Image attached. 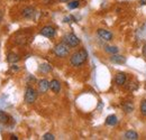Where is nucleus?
<instances>
[{
    "label": "nucleus",
    "instance_id": "1",
    "mask_svg": "<svg viewBox=\"0 0 146 140\" xmlns=\"http://www.w3.org/2000/svg\"><path fill=\"white\" fill-rule=\"evenodd\" d=\"M88 59V52L86 50H80L78 52H75L70 58V63L72 66L79 67L81 65H83L86 63V61Z\"/></svg>",
    "mask_w": 146,
    "mask_h": 140
},
{
    "label": "nucleus",
    "instance_id": "2",
    "mask_svg": "<svg viewBox=\"0 0 146 140\" xmlns=\"http://www.w3.org/2000/svg\"><path fill=\"white\" fill-rule=\"evenodd\" d=\"M70 53V46L66 45L64 42L63 43H60L57 44L54 47V54L57 56V57H66Z\"/></svg>",
    "mask_w": 146,
    "mask_h": 140
},
{
    "label": "nucleus",
    "instance_id": "3",
    "mask_svg": "<svg viewBox=\"0 0 146 140\" xmlns=\"http://www.w3.org/2000/svg\"><path fill=\"white\" fill-rule=\"evenodd\" d=\"M37 99V92L33 88L28 87L25 91V102L27 103H34Z\"/></svg>",
    "mask_w": 146,
    "mask_h": 140
},
{
    "label": "nucleus",
    "instance_id": "4",
    "mask_svg": "<svg viewBox=\"0 0 146 140\" xmlns=\"http://www.w3.org/2000/svg\"><path fill=\"white\" fill-rule=\"evenodd\" d=\"M63 42L66 45H69L70 47H76L80 44V39L74 35V34H68V35H65L64 38H63Z\"/></svg>",
    "mask_w": 146,
    "mask_h": 140
},
{
    "label": "nucleus",
    "instance_id": "5",
    "mask_svg": "<svg viewBox=\"0 0 146 140\" xmlns=\"http://www.w3.org/2000/svg\"><path fill=\"white\" fill-rule=\"evenodd\" d=\"M40 35L45 36V37H48V38H52V37L55 36V29L52 26H45V27L42 28Z\"/></svg>",
    "mask_w": 146,
    "mask_h": 140
},
{
    "label": "nucleus",
    "instance_id": "6",
    "mask_svg": "<svg viewBox=\"0 0 146 140\" xmlns=\"http://www.w3.org/2000/svg\"><path fill=\"white\" fill-rule=\"evenodd\" d=\"M97 34H98V36H99L101 39H104V40H106V42H109V40L112 39V34L110 33L109 30H106V29H98Z\"/></svg>",
    "mask_w": 146,
    "mask_h": 140
},
{
    "label": "nucleus",
    "instance_id": "7",
    "mask_svg": "<svg viewBox=\"0 0 146 140\" xmlns=\"http://www.w3.org/2000/svg\"><path fill=\"white\" fill-rule=\"evenodd\" d=\"M50 88V82L47 80H40L38 82V92L39 93H46Z\"/></svg>",
    "mask_w": 146,
    "mask_h": 140
},
{
    "label": "nucleus",
    "instance_id": "8",
    "mask_svg": "<svg viewBox=\"0 0 146 140\" xmlns=\"http://www.w3.org/2000/svg\"><path fill=\"white\" fill-rule=\"evenodd\" d=\"M110 62L115 63V64H124L126 63V57L123 55H118V54H112L110 57Z\"/></svg>",
    "mask_w": 146,
    "mask_h": 140
},
{
    "label": "nucleus",
    "instance_id": "9",
    "mask_svg": "<svg viewBox=\"0 0 146 140\" xmlns=\"http://www.w3.org/2000/svg\"><path fill=\"white\" fill-rule=\"evenodd\" d=\"M21 15H23V17L26 18V19H31V18L34 17V15H35V9L32 8V7H26V8L23 9Z\"/></svg>",
    "mask_w": 146,
    "mask_h": 140
},
{
    "label": "nucleus",
    "instance_id": "10",
    "mask_svg": "<svg viewBox=\"0 0 146 140\" xmlns=\"http://www.w3.org/2000/svg\"><path fill=\"white\" fill-rule=\"evenodd\" d=\"M115 82L117 85H124L126 83V74L125 73H118L115 77Z\"/></svg>",
    "mask_w": 146,
    "mask_h": 140
},
{
    "label": "nucleus",
    "instance_id": "11",
    "mask_svg": "<svg viewBox=\"0 0 146 140\" xmlns=\"http://www.w3.org/2000/svg\"><path fill=\"white\" fill-rule=\"evenodd\" d=\"M50 88L54 92V93H58L61 90V83L57 80H52L50 82Z\"/></svg>",
    "mask_w": 146,
    "mask_h": 140
},
{
    "label": "nucleus",
    "instance_id": "12",
    "mask_svg": "<svg viewBox=\"0 0 146 140\" xmlns=\"http://www.w3.org/2000/svg\"><path fill=\"white\" fill-rule=\"evenodd\" d=\"M125 139L126 140H137L138 139V135L136 131H133V130H129L125 133Z\"/></svg>",
    "mask_w": 146,
    "mask_h": 140
},
{
    "label": "nucleus",
    "instance_id": "13",
    "mask_svg": "<svg viewBox=\"0 0 146 140\" xmlns=\"http://www.w3.org/2000/svg\"><path fill=\"white\" fill-rule=\"evenodd\" d=\"M9 121H10V117H9L7 113H5L3 111L0 110V123H2V124H8Z\"/></svg>",
    "mask_w": 146,
    "mask_h": 140
},
{
    "label": "nucleus",
    "instance_id": "14",
    "mask_svg": "<svg viewBox=\"0 0 146 140\" xmlns=\"http://www.w3.org/2000/svg\"><path fill=\"white\" fill-rule=\"evenodd\" d=\"M117 122H118V119H117V117L115 114L108 116L107 119H106V124H108V125H116Z\"/></svg>",
    "mask_w": 146,
    "mask_h": 140
},
{
    "label": "nucleus",
    "instance_id": "15",
    "mask_svg": "<svg viewBox=\"0 0 146 140\" xmlns=\"http://www.w3.org/2000/svg\"><path fill=\"white\" fill-rule=\"evenodd\" d=\"M7 59H8V62H9V63L14 64V63L18 62L19 57H18V55H17V54H15V53H10V54L8 55V57H7Z\"/></svg>",
    "mask_w": 146,
    "mask_h": 140
},
{
    "label": "nucleus",
    "instance_id": "16",
    "mask_svg": "<svg viewBox=\"0 0 146 140\" xmlns=\"http://www.w3.org/2000/svg\"><path fill=\"white\" fill-rule=\"evenodd\" d=\"M123 108H124V110L126 111V113H130L133 110H134V105L131 102H125L124 104H123Z\"/></svg>",
    "mask_w": 146,
    "mask_h": 140
},
{
    "label": "nucleus",
    "instance_id": "17",
    "mask_svg": "<svg viewBox=\"0 0 146 140\" xmlns=\"http://www.w3.org/2000/svg\"><path fill=\"white\" fill-rule=\"evenodd\" d=\"M39 71L40 72H44V73H48V72H51L52 71V66L50 65V64H42L40 66H39Z\"/></svg>",
    "mask_w": 146,
    "mask_h": 140
},
{
    "label": "nucleus",
    "instance_id": "18",
    "mask_svg": "<svg viewBox=\"0 0 146 140\" xmlns=\"http://www.w3.org/2000/svg\"><path fill=\"white\" fill-rule=\"evenodd\" d=\"M105 51L112 55V54H117L118 53V48L116 46H106L105 47Z\"/></svg>",
    "mask_w": 146,
    "mask_h": 140
},
{
    "label": "nucleus",
    "instance_id": "19",
    "mask_svg": "<svg viewBox=\"0 0 146 140\" xmlns=\"http://www.w3.org/2000/svg\"><path fill=\"white\" fill-rule=\"evenodd\" d=\"M80 6V1L79 0H72V1H70L69 3H68V7L70 8V9H75V8H78Z\"/></svg>",
    "mask_w": 146,
    "mask_h": 140
},
{
    "label": "nucleus",
    "instance_id": "20",
    "mask_svg": "<svg viewBox=\"0 0 146 140\" xmlns=\"http://www.w3.org/2000/svg\"><path fill=\"white\" fill-rule=\"evenodd\" d=\"M141 112L144 117H146V100L142 101V103H141Z\"/></svg>",
    "mask_w": 146,
    "mask_h": 140
},
{
    "label": "nucleus",
    "instance_id": "21",
    "mask_svg": "<svg viewBox=\"0 0 146 140\" xmlns=\"http://www.w3.org/2000/svg\"><path fill=\"white\" fill-rule=\"evenodd\" d=\"M55 137L52 135V133H45L43 136V140H54Z\"/></svg>",
    "mask_w": 146,
    "mask_h": 140
},
{
    "label": "nucleus",
    "instance_id": "22",
    "mask_svg": "<svg viewBox=\"0 0 146 140\" xmlns=\"http://www.w3.org/2000/svg\"><path fill=\"white\" fill-rule=\"evenodd\" d=\"M143 55H144V57L146 58V43L144 44V46H143Z\"/></svg>",
    "mask_w": 146,
    "mask_h": 140
},
{
    "label": "nucleus",
    "instance_id": "23",
    "mask_svg": "<svg viewBox=\"0 0 146 140\" xmlns=\"http://www.w3.org/2000/svg\"><path fill=\"white\" fill-rule=\"evenodd\" d=\"M141 5H146V0H141Z\"/></svg>",
    "mask_w": 146,
    "mask_h": 140
},
{
    "label": "nucleus",
    "instance_id": "24",
    "mask_svg": "<svg viewBox=\"0 0 146 140\" xmlns=\"http://www.w3.org/2000/svg\"><path fill=\"white\" fill-rule=\"evenodd\" d=\"M1 20H2V13L0 11V21H1Z\"/></svg>",
    "mask_w": 146,
    "mask_h": 140
},
{
    "label": "nucleus",
    "instance_id": "25",
    "mask_svg": "<svg viewBox=\"0 0 146 140\" xmlns=\"http://www.w3.org/2000/svg\"><path fill=\"white\" fill-rule=\"evenodd\" d=\"M11 139H15V140H17V139H18V138H17V137H15V136H13V137H11Z\"/></svg>",
    "mask_w": 146,
    "mask_h": 140
},
{
    "label": "nucleus",
    "instance_id": "26",
    "mask_svg": "<svg viewBox=\"0 0 146 140\" xmlns=\"http://www.w3.org/2000/svg\"><path fill=\"white\" fill-rule=\"evenodd\" d=\"M60 1H63V2H66V1H71V0H60Z\"/></svg>",
    "mask_w": 146,
    "mask_h": 140
}]
</instances>
